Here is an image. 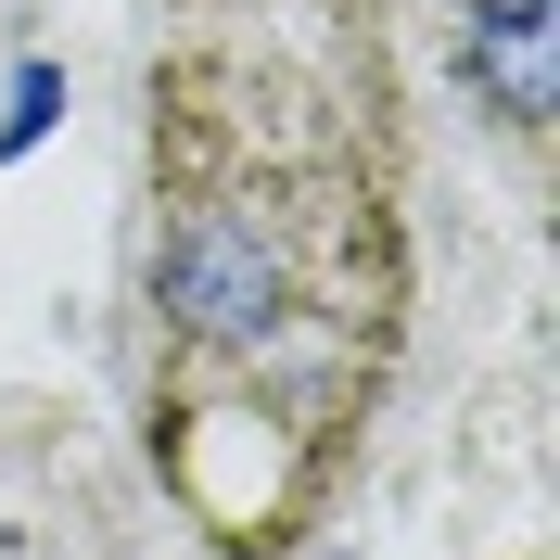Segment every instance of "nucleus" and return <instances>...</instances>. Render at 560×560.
Listing matches in <instances>:
<instances>
[{"instance_id": "nucleus-2", "label": "nucleus", "mask_w": 560, "mask_h": 560, "mask_svg": "<svg viewBox=\"0 0 560 560\" xmlns=\"http://www.w3.org/2000/svg\"><path fill=\"white\" fill-rule=\"evenodd\" d=\"M471 65L497 115H548V0H471Z\"/></svg>"}, {"instance_id": "nucleus-1", "label": "nucleus", "mask_w": 560, "mask_h": 560, "mask_svg": "<svg viewBox=\"0 0 560 560\" xmlns=\"http://www.w3.org/2000/svg\"><path fill=\"white\" fill-rule=\"evenodd\" d=\"M166 318L191 331V345H268L280 331V255L268 230H243V217H191L166 243Z\"/></svg>"}]
</instances>
